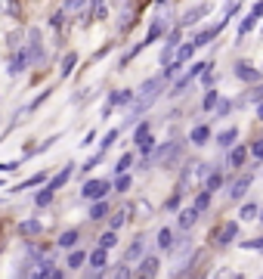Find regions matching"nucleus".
<instances>
[{
	"label": "nucleus",
	"mask_w": 263,
	"mask_h": 279,
	"mask_svg": "<svg viewBox=\"0 0 263 279\" xmlns=\"http://www.w3.org/2000/svg\"><path fill=\"white\" fill-rule=\"evenodd\" d=\"M257 118L263 121V103H257Z\"/></svg>",
	"instance_id": "46"
},
{
	"label": "nucleus",
	"mask_w": 263,
	"mask_h": 279,
	"mask_svg": "<svg viewBox=\"0 0 263 279\" xmlns=\"http://www.w3.org/2000/svg\"><path fill=\"white\" fill-rule=\"evenodd\" d=\"M149 134H152V131H149V124H139V128H136V131H133V140H136V143H139V140H145V137H149Z\"/></svg>",
	"instance_id": "40"
},
{
	"label": "nucleus",
	"mask_w": 263,
	"mask_h": 279,
	"mask_svg": "<svg viewBox=\"0 0 263 279\" xmlns=\"http://www.w3.org/2000/svg\"><path fill=\"white\" fill-rule=\"evenodd\" d=\"M245 158H248V149H245V146H236V149L229 152V165H236V168H239Z\"/></svg>",
	"instance_id": "29"
},
{
	"label": "nucleus",
	"mask_w": 263,
	"mask_h": 279,
	"mask_svg": "<svg viewBox=\"0 0 263 279\" xmlns=\"http://www.w3.org/2000/svg\"><path fill=\"white\" fill-rule=\"evenodd\" d=\"M257 214H260V208H257L254 202H251V205H242V211H239V217H242V220H254Z\"/></svg>",
	"instance_id": "30"
},
{
	"label": "nucleus",
	"mask_w": 263,
	"mask_h": 279,
	"mask_svg": "<svg viewBox=\"0 0 263 279\" xmlns=\"http://www.w3.org/2000/svg\"><path fill=\"white\" fill-rule=\"evenodd\" d=\"M251 103H263V87H257V90L251 93Z\"/></svg>",
	"instance_id": "44"
},
{
	"label": "nucleus",
	"mask_w": 263,
	"mask_h": 279,
	"mask_svg": "<svg viewBox=\"0 0 263 279\" xmlns=\"http://www.w3.org/2000/svg\"><path fill=\"white\" fill-rule=\"evenodd\" d=\"M87 261L93 267V276H102L105 273V264H108V255H105V248H96L93 255H87Z\"/></svg>",
	"instance_id": "7"
},
{
	"label": "nucleus",
	"mask_w": 263,
	"mask_h": 279,
	"mask_svg": "<svg viewBox=\"0 0 263 279\" xmlns=\"http://www.w3.org/2000/svg\"><path fill=\"white\" fill-rule=\"evenodd\" d=\"M242 248H263V239H251V242H242Z\"/></svg>",
	"instance_id": "42"
},
{
	"label": "nucleus",
	"mask_w": 263,
	"mask_h": 279,
	"mask_svg": "<svg viewBox=\"0 0 263 279\" xmlns=\"http://www.w3.org/2000/svg\"><path fill=\"white\" fill-rule=\"evenodd\" d=\"M155 242H158V248H161V251H170V248H173V230H170V226H161Z\"/></svg>",
	"instance_id": "12"
},
{
	"label": "nucleus",
	"mask_w": 263,
	"mask_h": 279,
	"mask_svg": "<svg viewBox=\"0 0 263 279\" xmlns=\"http://www.w3.org/2000/svg\"><path fill=\"white\" fill-rule=\"evenodd\" d=\"M251 180H254V174H242V177L229 186V198H236V202H239V198H245V192H248Z\"/></svg>",
	"instance_id": "6"
},
{
	"label": "nucleus",
	"mask_w": 263,
	"mask_h": 279,
	"mask_svg": "<svg viewBox=\"0 0 263 279\" xmlns=\"http://www.w3.org/2000/svg\"><path fill=\"white\" fill-rule=\"evenodd\" d=\"M115 245H118V233H115V230H108V233L99 236V248L108 251V248H115Z\"/></svg>",
	"instance_id": "21"
},
{
	"label": "nucleus",
	"mask_w": 263,
	"mask_h": 279,
	"mask_svg": "<svg viewBox=\"0 0 263 279\" xmlns=\"http://www.w3.org/2000/svg\"><path fill=\"white\" fill-rule=\"evenodd\" d=\"M130 165H133V155H130V152H124V155L118 158V165H115V174H124Z\"/></svg>",
	"instance_id": "31"
},
{
	"label": "nucleus",
	"mask_w": 263,
	"mask_h": 279,
	"mask_svg": "<svg viewBox=\"0 0 263 279\" xmlns=\"http://www.w3.org/2000/svg\"><path fill=\"white\" fill-rule=\"evenodd\" d=\"M84 264H87V251L78 248V251H71V255H68V267H71V270H78V267H84Z\"/></svg>",
	"instance_id": "26"
},
{
	"label": "nucleus",
	"mask_w": 263,
	"mask_h": 279,
	"mask_svg": "<svg viewBox=\"0 0 263 279\" xmlns=\"http://www.w3.org/2000/svg\"><path fill=\"white\" fill-rule=\"evenodd\" d=\"M208 205H211V192H208V189H204V186H201V192H198V195H195V208H198V211H204V208H208Z\"/></svg>",
	"instance_id": "32"
},
{
	"label": "nucleus",
	"mask_w": 263,
	"mask_h": 279,
	"mask_svg": "<svg viewBox=\"0 0 263 279\" xmlns=\"http://www.w3.org/2000/svg\"><path fill=\"white\" fill-rule=\"evenodd\" d=\"M177 155H180V143L173 140V143H164V146L152 149V155H149V162H152V165H170Z\"/></svg>",
	"instance_id": "2"
},
{
	"label": "nucleus",
	"mask_w": 263,
	"mask_h": 279,
	"mask_svg": "<svg viewBox=\"0 0 263 279\" xmlns=\"http://www.w3.org/2000/svg\"><path fill=\"white\" fill-rule=\"evenodd\" d=\"M217 99H220V96H217V90H208V93H204V99H201V109H204V112H211V109L217 106Z\"/></svg>",
	"instance_id": "33"
},
{
	"label": "nucleus",
	"mask_w": 263,
	"mask_h": 279,
	"mask_svg": "<svg viewBox=\"0 0 263 279\" xmlns=\"http://www.w3.org/2000/svg\"><path fill=\"white\" fill-rule=\"evenodd\" d=\"M133 99H136V93H133V90H118V93H111V96H108V103H111V106H130Z\"/></svg>",
	"instance_id": "16"
},
{
	"label": "nucleus",
	"mask_w": 263,
	"mask_h": 279,
	"mask_svg": "<svg viewBox=\"0 0 263 279\" xmlns=\"http://www.w3.org/2000/svg\"><path fill=\"white\" fill-rule=\"evenodd\" d=\"M78 239H81L78 230H65V233L59 236V245H62V248H74V245H78Z\"/></svg>",
	"instance_id": "19"
},
{
	"label": "nucleus",
	"mask_w": 263,
	"mask_h": 279,
	"mask_svg": "<svg viewBox=\"0 0 263 279\" xmlns=\"http://www.w3.org/2000/svg\"><path fill=\"white\" fill-rule=\"evenodd\" d=\"M208 171H211L208 162H189L186 171H183V177H180V189H192L195 183H201L208 177Z\"/></svg>",
	"instance_id": "1"
},
{
	"label": "nucleus",
	"mask_w": 263,
	"mask_h": 279,
	"mask_svg": "<svg viewBox=\"0 0 263 279\" xmlns=\"http://www.w3.org/2000/svg\"><path fill=\"white\" fill-rule=\"evenodd\" d=\"M195 220H198V208L192 205V208H183V211H180L177 226H180V230H192V226H195Z\"/></svg>",
	"instance_id": "8"
},
{
	"label": "nucleus",
	"mask_w": 263,
	"mask_h": 279,
	"mask_svg": "<svg viewBox=\"0 0 263 279\" xmlns=\"http://www.w3.org/2000/svg\"><path fill=\"white\" fill-rule=\"evenodd\" d=\"M124 220H127V211H115L108 217V223H111V230H121L124 226Z\"/></svg>",
	"instance_id": "34"
},
{
	"label": "nucleus",
	"mask_w": 263,
	"mask_h": 279,
	"mask_svg": "<svg viewBox=\"0 0 263 279\" xmlns=\"http://www.w3.org/2000/svg\"><path fill=\"white\" fill-rule=\"evenodd\" d=\"M71 171H74V168H71V165H65V168H62V171H59V174H56V177H53V180L47 183V186H50L53 192H56V189H62V186H65V183L71 180Z\"/></svg>",
	"instance_id": "14"
},
{
	"label": "nucleus",
	"mask_w": 263,
	"mask_h": 279,
	"mask_svg": "<svg viewBox=\"0 0 263 279\" xmlns=\"http://www.w3.org/2000/svg\"><path fill=\"white\" fill-rule=\"evenodd\" d=\"M158 258H142V264H139V270H136V276H155L158 273Z\"/></svg>",
	"instance_id": "15"
},
{
	"label": "nucleus",
	"mask_w": 263,
	"mask_h": 279,
	"mask_svg": "<svg viewBox=\"0 0 263 279\" xmlns=\"http://www.w3.org/2000/svg\"><path fill=\"white\" fill-rule=\"evenodd\" d=\"M28 65H31V53H28V47H22V50H16V56L10 62V74H22Z\"/></svg>",
	"instance_id": "4"
},
{
	"label": "nucleus",
	"mask_w": 263,
	"mask_h": 279,
	"mask_svg": "<svg viewBox=\"0 0 263 279\" xmlns=\"http://www.w3.org/2000/svg\"><path fill=\"white\" fill-rule=\"evenodd\" d=\"M22 162H7V165H0V171H16Z\"/></svg>",
	"instance_id": "45"
},
{
	"label": "nucleus",
	"mask_w": 263,
	"mask_h": 279,
	"mask_svg": "<svg viewBox=\"0 0 263 279\" xmlns=\"http://www.w3.org/2000/svg\"><path fill=\"white\" fill-rule=\"evenodd\" d=\"M236 137H239V128H226V131H223V134L217 137V143H220L223 149H226V146H232V143H236Z\"/></svg>",
	"instance_id": "22"
},
{
	"label": "nucleus",
	"mask_w": 263,
	"mask_h": 279,
	"mask_svg": "<svg viewBox=\"0 0 263 279\" xmlns=\"http://www.w3.org/2000/svg\"><path fill=\"white\" fill-rule=\"evenodd\" d=\"M204 13H208V7H195V10H189V13L183 16V22H180V25H195V22L204 16Z\"/></svg>",
	"instance_id": "24"
},
{
	"label": "nucleus",
	"mask_w": 263,
	"mask_h": 279,
	"mask_svg": "<svg viewBox=\"0 0 263 279\" xmlns=\"http://www.w3.org/2000/svg\"><path fill=\"white\" fill-rule=\"evenodd\" d=\"M152 149H155V140H152V134H149L145 140H139V152L149 158V155H152Z\"/></svg>",
	"instance_id": "35"
},
{
	"label": "nucleus",
	"mask_w": 263,
	"mask_h": 279,
	"mask_svg": "<svg viewBox=\"0 0 263 279\" xmlns=\"http://www.w3.org/2000/svg\"><path fill=\"white\" fill-rule=\"evenodd\" d=\"M189 140H192L195 146H204V143L211 140V128H208V124H195L192 134H189Z\"/></svg>",
	"instance_id": "13"
},
{
	"label": "nucleus",
	"mask_w": 263,
	"mask_h": 279,
	"mask_svg": "<svg viewBox=\"0 0 263 279\" xmlns=\"http://www.w3.org/2000/svg\"><path fill=\"white\" fill-rule=\"evenodd\" d=\"M236 74L242 78V81H248V84H254V81H260V78H263V74H260L257 68H251L248 62H239V65H236Z\"/></svg>",
	"instance_id": "9"
},
{
	"label": "nucleus",
	"mask_w": 263,
	"mask_h": 279,
	"mask_svg": "<svg viewBox=\"0 0 263 279\" xmlns=\"http://www.w3.org/2000/svg\"><path fill=\"white\" fill-rule=\"evenodd\" d=\"M214 109H217V115H220V118H226V115L232 112V103H229V99H217V106H214Z\"/></svg>",
	"instance_id": "36"
},
{
	"label": "nucleus",
	"mask_w": 263,
	"mask_h": 279,
	"mask_svg": "<svg viewBox=\"0 0 263 279\" xmlns=\"http://www.w3.org/2000/svg\"><path fill=\"white\" fill-rule=\"evenodd\" d=\"M192 53H195V47H192V44H180L170 62H177V65H186V62H189V59H192Z\"/></svg>",
	"instance_id": "11"
},
{
	"label": "nucleus",
	"mask_w": 263,
	"mask_h": 279,
	"mask_svg": "<svg viewBox=\"0 0 263 279\" xmlns=\"http://www.w3.org/2000/svg\"><path fill=\"white\" fill-rule=\"evenodd\" d=\"M115 143H118V131H108V134L102 137V143H99V152L105 155V152H108L111 146H115Z\"/></svg>",
	"instance_id": "28"
},
{
	"label": "nucleus",
	"mask_w": 263,
	"mask_h": 279,
	"mask_svg": "<svg viewBox=\"0 0 263 279\" xmlns=\"http://www.w3.org/2000/svg\"><path fill=\"white\" fill-rule=\"evenodd\" d=\"M164 25H167V22H164V19H158L152 28H149V34H145V41H142V44H152V41H158V37L164 34Z\"/></svg>",
	"instance_id": "20"
},
{
	"label": "nucleus",
	"mask_w": 263,
	"mask_h": 279,
	"mask_svg": "<svg viewBox=\"0 0 263 279\" xmlns=\"http://www.w3.org/2000/svg\"><path fill=\"white\" fill-rule=\"evenodd\" d=\"M260 220H263V214H260Z\"/></svg>",
	"instance_id": "47"
},
{
	"label": "nucleus",
	"mask_w": 263,
	"mask_h": 279,
	"mask_svg": "<svg viewBox=\"0 0 263 279\" xmlns=\"http://www.w3.org/2000/svg\"><path fill=\"white\" fill-rule=\"evenodd\" d=\"M251 16H254V19H260V16H263V0H257V4H254V10H251Z\"/></svg>",
	"instance_id": "43"
},
{
	"label": "nucleus",
	"mask_w": 263,
	"mask_h": 279,
	"mask_svg": "<svg viewBox=\"0 0 263 279\" xmlns=\"http://www.w3.org/2000/svg\"><path fill=\"white\" fill-rule=\"evenodd\" d=\"M108 189H111V183H108V180H87V183H84V189H81V195L93 202V198H105V195H108Z\"/></svg>",
	"instance_id": "3"
},
{
	"label": "nucleus",
	"mask_w": 263,
	"mask_h": 279,
	"mask_svg": "<svg viewBox=\"0 0 263 279\" xmlns=\"http://www.w3.org/2000/svg\"><path fill=\"white\" fill-rule=\"evenodd\" d=\"M19 230H22V236H41V233H44L41 220H25V223H22Z\"/></svg>",
	"instance_id": "23"
},
{
	"label": "nucleus",
	"mask_w": 263,
	"mask_h": 279,
	"mask_svg": "<svg viewBox=\"0 0 263 279\" xmlns=\"http://www.w3.org/2000/svg\"><path fill=\"white\" fill-rule=\"evenodd\" d=\"M254 25H257V19H254V16H248V19L239 25V37H245L248 31H254Z\"/></svg>",
	"instance_id": "38"
},
{
	"label": "nucleus",
	"mask_w": 263,
	"mask_h": 279,
	"mask_svg": "<svg viewBox=\"0 0 263 279\" xmlns=\"http://www.w3.org/2000/svg\"><path fill=\"white\" fill-rule=\"evenodd\" d=\"M251 155H254V158H260V162H263V140L251 143Z\"/></svg>",
	"instance_id": "41"
},
{
	"label": "nucleus",
	"mask_w": 263,
	"mask_h": 279,
	"mask_svg": "<svg viewBox=\"0 0 263 279\" xmlns=\"http://www.w3.org/2000/svg\"><path fill=\"white\" fill-rule=\"evenodd\" d=\"M74 65H78V53H68V56L62 59V68H59V74H62V78H68V74L74 71Z\"/></svg>",
	"instance_id": "25"
},
{
	"label": "nucleus",
	"mask_w": 263,
	"mask_h": 279,
	"mask_svg": "<svg viewBox=\"0 0 263 279\" xmlns=\"http://www.w3.org/2000/svg\"><path fill=\"white\" fill-rule=\"evenodd\" d=\"M220 186H223V174L211 168V171H208V177H204V189H208V192H214V189H220Z\"/></svg>",
	"instance_id": "18"
},
{
	"label": "nucleus",
	"mask_w": 263,
	"mask_h": 279,
	"mask_svg": "<svg viewBox=\"0 0 263 279\" xmlns=\"http://www.w3.org/2000/svg\"><path fill=\"white\" fill-rule=\"evenodd\" d=\"M50 202H53V189H50V186H47V189H41V192L34 195V205H37V208H47Z\"/></svg>",
	"instance_id": "27"
},
{
	"label": "nucleus",
	"mask_w": 263,
	"mask_h": 279,
	"mask_svg": "<svg viewBox=\"0 0 263 279\" xmlns=\"http://www.w3.org/2000/svg\"><path fill=\"white\" fill-rule=\"evenodd\" d=\"M90 217H93V220L108 217V205H105V198H93V205H90Z\"/></svg>",
	"instance_id": "17"
},
{
	"label": "nucleus",
	"mask_w": 263,
	"mask_h": 279,
	"mask_svg": "<svg viewBox=\"0 0 263 279\" xmlns=\"http://www.w3.org/2000/svg\"><path fill=\"white\" fill-rule=\"evenodd\" d=\"M115 189H118V192H127V189H130V174H118Z\"/></svg>",
	"instance_id": "39"
},
{
	"label": "nucleus",
	"mask_w": 263,
	"mask_h": 279,
	"mask_svg": "<svg viewBox=\"0 0 263 279\" xmlns=\"http://www.w3.org/2000/svg\"><path fill=\"white\" fill-rule=\"evenodd\" d=\"M142 251H145V236H136L130 242V248L124 251V264H136L142 258Z\"/></svg>",
	"instance_id": "5"
},
{
	"label": "nucleus",
	"mask_w": 263,
	"mask_h": 279,
	"mask_svg": "<svg viewBox=\"0 0 263 279\" xmlns=\"http://www.w3.org/2000/svg\"><path fill=\"white\" fill-rule=\"evenodd\" d=\"M41 183H47V177H44V174H34V177H31V180H25L19 189H34V186H41Z\"/></svg>",
	"instance_id": "37"
},
{
	"label": "nucleus",
	"mask_w": 263,
	"mask_h": 279,
	"mask_svg": "<svg viewBox=\"0 0 263 279\" xmlns=\"http://www.w3.org/2000/svg\"><path fill=\"white\" fill-rule=\"evenodd\" d=\"M236 236H239V223L229 220L226 226L220 230V239H217V242H220V245H229V242H236Z\"/></svg>",
	"instance_id": "10"
}]
</instances>
